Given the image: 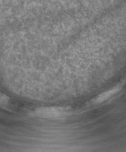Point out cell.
Returning <instances> with one entry per match:
<instances>
[{
    "label": "cell",
    "mask_w": 126,
    "mask_h": 152,
    "mask_svg": "<svg viewBox=\"0 0 126 152\" xmlns=\"http://www.w3.org/2000/svg\"><path fill=\"white\" fill-rule=\"evenodd\" d=\"M120 90V88L119 86L115 87L113 89L108 90L102 94H101L100 96L96 99V102L97 103H101L106 100L110 99L114 95H115L116 93H117Z\"/></svg>",
    "instance_id": "obj_1"
},
{
    "label": "cell",
    "mask_w": 126,
    "mask_h": 152,
    "mask_svg": "<svg viewBox=\"0 0 126 152\" xmlns=\"http://www.w3.org/2000/svg\"><path fill=\"white\" fill-rule=\"evenodd\" d=\"M62 110L60 109H49V110H42L41 113L43 115L49 116V117H58L62 114Z\"/></svg>",
    "instance_id": "obj_2"
}]
</instances>
